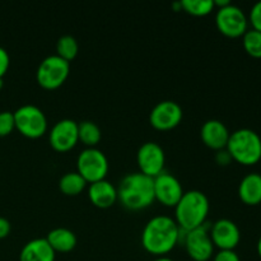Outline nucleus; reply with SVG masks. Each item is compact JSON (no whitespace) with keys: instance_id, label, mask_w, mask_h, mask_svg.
Instances as JSON below:
<instances>
[{"instance_id":"1","label":"nucleus","mask_w":261,"mask_h":261,"mask_svg":"<svg viewBox=\"0 0 261 261\" xmlns=\"http://www.w3.org/2000/svg\"><path fill=\"white\" fill-rule=\"evenodd\" d=\"M181 236V228L168 216H155L147 222L142 232V245L148 252L163 256L173 250Z\"/></svg>"},{"instance_id":"2","label":"nucleus","mask_w":261,"mask_h":261,"mask_svg":"<svg viewBox=\"0 0 261 261\" xmlns=\"http://www.w3.org/2000/svg\"><path fill=\"white\" fill-rule=\"evenodd\" d=\"M117 200L130 211H139L152 205L155 200L153 177L142 172L124 176L117 186Z\"/></svg>"},{"instance_id":"3","label":"nucleus","mask_w":261,"mask_h":261,"mask_svg":"<svg viewBox=\"0 0 261 261\" xmlns=\"http://www.w3.org/2000/svg\"><path fill=\"white\" fill-rule=\"evenodd\" d=\"M209 209V199L203 191L189 190L175 205V221L182 231H191L205 223Z\"/></svg>"},{"instance_id":"4","label":"nucleus","mask_w":261,"mask_h":261,"mask_svg":"<svg viewBox=\"0 0 261 261\" xmlns=\"http://www.w3.org/2000/svg\"><path fill=\"white\" fill-rule=\"evenodd\" d=\"M226 149L232 160L245 166H252L261 160V138L251 129H239L229 135Z\"/></svg>"},{"instance_id":"5","label":"nucleus","mask_w":261,"mask_h":261,"mask_svg":"<svg viewBox=\"0 0 261 261\" xmlns=\"http://www.w3.org/2000/svg\"><path fill=\"white\" fill-rule=\"evenodd\" d=\"M14 114L15 127L27 138H40L47 130V119L40 107L35 105H23Z\"/></svg>"},{"instance_id":"6","label":"nucleus","mask_w":261,"mask_h":261,"mask_svg":"<svg viewBox=\"0 0 261 261\" xmlns=\"http://www.w3.org/2000/svg\"><path fill=\"white\" fill-rule=\"evenodd\" d=\"M76 168V172L81 173L87 182H96L106 177L109 172V160L98 148H86L79 153Z\"/></svg>"},{"instance_id":"7","label":"nucleus","mask_w":261,"mask_h":261,"mask_svg":"<svg viewBox=\"0 0 261 261\" xmlns=\"http://www.w3.org/2000/svg\"><path fill=\"white\" fill-rule=\"evenodd\" d=\"M70 65L66 60L58 55L46 56L40 63L36 73L38 84L46 89H55L60 87L69 76Z\"/></svg>"},{"instance_id":"8","label":"nucleus","mask_w":261,"mask_h":261,"mask_svg":"<svg viewBox=\"0 0 261 261\" xmlns=\"http://www.w3.org/2000/svg\"><path fill=\"white\" fill-rule=\"evenodd\" d=\"M216 24L219 32L227 37H240L247 31V17L241 8L228 4L223 8H218Z\"/></svg>"},{"instance_id":"9","label":"nucleus","mask_w":261,"mask_h":261,"mask_svg":"<svg viewBox=\"0 0 261 261\" xmlns=\"http://www.w3.org/2000/svg\"><path fill=\"white\" fill-rule=\"evenodd\" d=\"M211 227L204 223L191 231H184L185 232L186 251L193 260L206 261L213 255L214 245L211 239V234H209Z\"/></svg>"},{"instance_id":"10","label":"nucleus","mask_w":261,"mask_h":261,"mask_svg":"<svg viewBox=\"0 0 261 261\" xmlns=\"http://www.w3.org/2000/svg\"><path fill=\"white\" fill-rule=\"evenodd\" d=\"M137 161L140 172L149 177H155L165 171V150L155 142L143 143L138 149Z\"/></svg>"},{"instance_id":"11","label":"nucleus","mask_w":261,"mask_h":261,"mask_svg":"<svg viewBox=\"0 0 261 261\" xmlns=\"http://www.w3.org/2000/svg\"><path fill=\"white\" fill-rule=\"evenodd\" d=\"M182 120V109L180 105L171 99L161 101L153 107L149 121L158 130H170L177 126Z\"/></svg>"},{"instance_id":"12","label":"nucleus","mask_w":261,"mask_h":261,"mask_svg":"<svg viewBox=\"0 0 261 261\" xmlns=\"http://www.w3.org/2000/svg\"><path fill=\"white\" fill-rule=\"evenodd\" d=\"M153 182H154V198L166 206H175L185 193L178 178L166 171L153 177Z\"/></svg>"},{"instance_id":"13","label":"nucleus","mask_w":261,"mask_h":261,"mask_svg":"<svg viewBox=\"0 0 261 261\" xmlns=\"http://www.w3.org/2000/svg\"><path fill=\"white\" fill-rule=\"evenodd\" d=\"M51 147L59 152H66L78 143V122L71 119H63L56 122L50 130Z\"/></svg>"},{"instance_id":"14","label":"nucleus","mask_w":261,"mask_h":261,"mask_svg":"<svg viewBox=\"0 0 261 261\" xmlns=\"http://www.w3.org/2000/svg\"><path fill=\"white\" fill-rule=\"evenodd\" d=\"M211 239L219 250H234L241 240V232L233 221L227 218L218 219L211 227Z\"/></svg>"},{"instance_id":"15","label":"nucleus","mask_w":261,"mask_h":261,"mask_svg":"<svg viewBox=\"0 0 261 261\" xmlns=\"http://www.w3.org/2000/svg\"><path fill=\"white\" fill-rule=\"evenodd\" d=\"M229 135L231 133L224 122L216 119L206 120L200 129L201 140L205 143V145L216 150L224 149L227 147Z\"/></svg>"},{"instance_id":"16","label":"nucleus","mask_w":261,"mask_h":261,"mask_svg":"<svg viewBox=\"0 0 261 261\" xmlns=\"http://www.w3.org/2000/svg\"><path fill=\"white\" fill-rule=\"evenodd\" d=\"M88 196L92 204H94L97 208H110L117 200V188L103 178L89 185Z\"/></svg>"},{"instance_id":"17","label":"nucleus","mask_w":261,"mask_h":261,"mask_svg":"<svg viewBox=\"0 0 261 261\" xmlns=\"http://www.w3.org/2000/svg\"><path fill=\"white\" fill-rule=\"evenodd\" d=\"M53 247L45 239H35L28 241L20 250L19 261H55Z\"/></svg>"},{"instance_id":"18","label":"nucleus","mask_w":261,"mask_h":261,"mask_svg":"<svg viewBox=\"0 0 261 261\" xmlns=\"http://www.w3.org/2000/svg\"><path fill=\"white\" fill-rule=\"evenodd\" d=\"M239 196L247 205H257L261 203V175L249 173L239 185Z\"/></svg>"},{"instance_id":"19","label":"nucleus","mask_w":261,"mask_h":261,"mask_svg":"<svg viewBox=\"0 0 261 261\" xmlns=\"http://www.w3.org/2000/svg\"><path fill=\"white\" fill-rule=\"evenodd\" d=\"M46 240L55 252L71 251L78 242L75 233L69 228H64V227L51 229L46 236Z\"/></svg>"},{"instance_id":"20","label":"nucleus","mask_w":261,"mask_h":261,"mask_svg":"<svg viewBox=\"0 0 261 261\" xmlns=\"http://www.w3.org/2000/svg\"><path fill=\"white\" fill-rule=\"evenodd\" d=\"M87 185V181L78 172H66L59 180V188L65 195L74 196L81 194Z\"/></svg>"},{"instance_id":"21","label":"nucleus","mask_w":261,"mask_h":261,"mask_svg":"<svg viewBox=\"0 0 261 261\" xmlns=\"http://www.w3.org/2000/svg\"><path fill=\"white\" fill-rule=\"evenodd\" d=\"M78 137L83 144H86L88 148H92L98 144L102 133L96 122L91 121V120H83V121L78 122Z\"/></svg>"},{"instance_id":"22","label":"nucleus","mask_w":261,"mask_h":261,"mask_svg":"<svg viewBox=\"0 0 261 261\" xmlns=\"http://www.w3.org/2000/svg\"><path fill=\"white\" fill-rule=\"evenodd\" d=\"M78 41L71 35L61 36L58 42H56V55L60 56L61 59L66 60L68 63L78 55Z\"/></svg>"},{"instance_id":"23","label":"nucleus","mask_w":261,"mask_h":261,"mask_svg":"<svg viewBox=\"0 0 261 261\" xmlns=\"http://www.w3.org/2000/svg\"><path fill=\"white\" fill-rule=\"evenodd\" d=\"M181 9L193 15H206L214 9V0H180Z\"/></svg>"},{"instance_id":"24","label":"nucleus","mask_w":261,"mask_h":261,"mask_svg":"<svg viewBox=\"0 0 261 261\" xmlns=\"http://www.w3.org/2000/svg\"><path fill=\"white\" fill-rule=\"evenodd\" d=\"M242 45L245 51L252 58H261V32L256 30H247L242 36Z\"/></svg>"},{"instance_id":"25","label":"nucleus","mask_w":261,"mask_h":261,"mask_svg":"<svg viewBox=\"0 0 261 261\" xmlns=\"http://www.w3.org/2000/svg\"><path fill=\"white\" fill-rule=\"evenodd\" d=\"M14 127V114L10 111L0 112V137H5V135L10 134Z\"/></svg>"},{"instance_id":"26","label":"nucleus","mask_w":261,"mask_h":261,"mask_svg":"<svg viewBox=\"0 0 261 261\" xmlns=\"http://www.w3.org/2000/svg\"><path fill=\"white\" fill-rule=\"evenodd\" d=\"M250 22L252 24V30L261 32V2L254 4V7L250 10Z\"/></svg>"},{"instance_id":"27","label":"nucleus","mask_w":261,"mask_h":261,"mask_svg":"<svg viewBox=\"0 0 261 261\" xmlns=\"http://www.w3.org/2000/svg\"><path fill=\"white\" fill-rule=\"evenodd\" d=\"M214 261H241L234 250H219L214 256Z\"/></svg>"},{"instance_id":"28","label":"nucleus","mask_w":261,"mask_h":261,"mask_svg":"<svg viewBox=\"0 0 261 261\" xmlns=\"http://www.w3.org/2000/svg\"><path fill=\"white\" fill-rule=\"evenodd\" d=\"M9 54H8V51L4 47L0 46V78H3V75L7 73L8 68H9Z\"/></svg>"},{"instance_id":"29","label":"nucleus","mask_w":261,"mask_h":261,"mask_svg":"<svg viewBox=\"0 0 261 261\" xmlns=\"http://www.w3.org/2000/svg\"><path fill=\"white\" fill-rule=\"evenodd\" d=\"M216 161L219 163V165L226 166V165H228L229 162H231L232 157H231V154H229V153H228V150H227L226 148H224V149L217 150Z\"/></svg>"},{"instance_id":"30","label":"nucleus","mask_w":261,"mask_h":261,"mask_svg":"<svg viewBox=\"0 0 261 261\" xmlns=\"http://www.w3.org/2000/svg\"><path fill=\"white\" fill-rule=\"evenodd\" d=\"M10 232V222L4 217H0V239H4Z\"/></svg>"},{"instance_id":"31","label":"nucleus","mask_w":261,"mask_h":261,"mask_svg":"<svg viewBox=\"0 0 261 261\" xmlns=\"http://www.w3.org/2000/svg\"><path fill=\"white\" fill-rule=\"evenodd\" d=\"M154 261H173V260L171 259V257H167V256H160V257H157Z\"/></svg>"},{"instance_id":"32","label":"nucleus","mask_w":261,"mask_h":261,"mask_svg":"<svg viewBox=\"0 0 261 261\" xmlns=\"http://www.w3.org/2000/svg\"><path fill=\"white\" fill-rule=\"evenodd\" d=\"M257 254H259V256L261 257V236H260L259 241H257Z\"/></svg>"},{"instance_id":"33","label":"nucleus","mask_w":261,"mask_h":261,"mask_svg":"<svg viewBox=\"0 0 261 261\" xmlns=\"http://www.w3.org/2000/svg\"><path fill=\"white\" fill-rule=\"evenodd\" d=\"M3 86H4V82H3V78H0V89L3 88Z\"/></svg>"}]
</instances>
